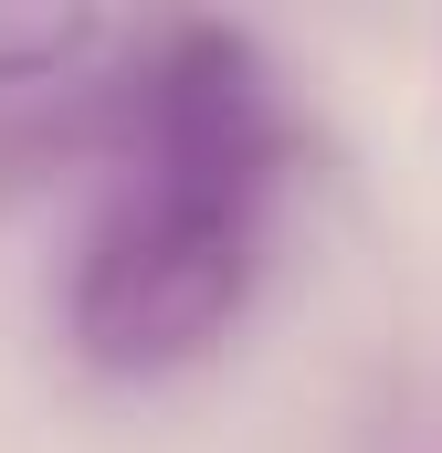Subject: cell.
Segmentation results:
<instances>
[{
  "label": "cell",
  "mask_w": 442,
  "mask_h": 453,
  "mask_svg": "<svg viewBox=\"0 0 442 453\" xmlns=\"http://www.w3.org/2000/svg\"><path fill=\"white\" fill-rule=\"evenodd\" d=\"M285 180H221V169H116L74 274H64V338L106 380L190 369L253 306L263 222Z\"/></svg>",
  "instance_id": "6da1fadb"
}]
</instances>
